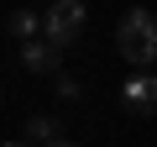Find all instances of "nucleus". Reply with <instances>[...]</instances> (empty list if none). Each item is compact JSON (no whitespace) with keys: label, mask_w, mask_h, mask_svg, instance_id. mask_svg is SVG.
<instances>
[{"label":"nucleus","mask_w":157,"mask_h":147,"mask_svg":"<svg viewBox=\"0 0 157 147\" xmlns=\"http://www.w3.org/2000/svg\"><path fill=\"white\" fill-rule=\"evenodd\" d=\"M26 142H42V147L58 142V121H52V116H32V121H26Z\"/></svg>","instance_id":"6"},{"label":"nucleus","mask_w":157,"mask_h":147,"mask_svg":"<svg viewBox=\"0 0 157 147\" xmlns=\"http://www.w3.org/2000/svg\"><path fill=\"white\" fill-rule=\"evenodd\" d=\"M84 21H89V16H84V0H58V6H52V11L42 16V32H47V42H52V47L63 53L68 42H78Z\"/></svg>","instance_id":"2"},{"label":"nucleus","mask_w":157,"mask_h":147,"mask_svg":"<svg viewBox=\"0 0 157 147\" xmlns=\"http://www.w3.org/2000/svg\"><path fill=\"white\" fill-rule=\"evenodd\" d=\"M121 105L126 110H136V116H152V105H157V79L141 68V74H131V79L121 84Z\"/></svg>","instance_id":"3"},{"label":"nucleus","mask_w":157,"mask_h":147,"mask_svg":"<svg viewBox=\"0 0 157 147\" xmlns=\"http://www.w3.org/2000/svg\"><path fill=\"white\" fill-rule=\"evenodd\" d=\"M0 147H32V142H0Z\"/></svg>","instance_id":"9"},{"label":"nucleus","mask_w":157,"mask_h":147,"mask_svg":"<svg viewBox=\"0 0 157 147\" xmlns=\"http://www.w3.org/2000/svg\"><path fill=\"white\" fill-rule=\"evenodd\" d=\"M115 42H121V58H126V63L147 68V63L157 58V26H152V11H147V6L126 11V16H121V32H115Z\"/></svg>","instance_id":"1"},{"label":"nucleus","mask_w":157,"mask_h":147,"mask_svg":"<svg viewBox=\"0 0 157 147\" xmlns=\"http://www.w3.org/2000/svg\"><path fill=\"white\" fill-rule=\"evenodd\" d=\"M58 95L63 100H78V79H73V74H58Z\"/></svg>","instance_id":"7"},{"label":"nucleus","mask_w":157,"mask_h":147,"mask_svg":"<svg viewBox=\"0 0 157 147\" xmlns=\"http://www.w3.org/2000/svg\"><path fill=\"white\" fill-rule=\"evenodd\" d=\"M47 147H78V142H68V137H58V142H47Z\"/></svg>","instance_id":"8"},{"label":"nucleus","mask_w":157,"mask_h":147,"mask_svg":"<svg viewBox=\"0 0 157 147\" xmlns=\"http://www.w3.org/2000/svg\"><path fill=\"white\" fill-rule=\"evenodd\" d=\"M58 58H63V53H58L52 42H42V37H32V42L21 47V63H26L32 74H58Z\"/></svg>","instance_id":"4"},{"label":"nucleus","mask_w":157,"mask_h":147,"mask_svg":"<svg viewBox=\"0 0 157 147\" xmlns=\"http://www.w3.org/2000/svg\"><path fill=\"white\" fill-rule=\"evenodd\" d=\"M11 37H21V42L42 37V16H32V11H16V16H11Z\"/></svg>","instance_id":"5"}]
</instances>
